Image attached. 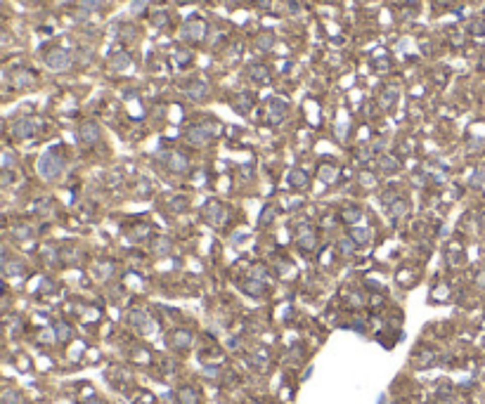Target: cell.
<instances>
[{
	"label": "cell",
	"instance_id": "14",
	"mask_svg": "<svg viewBox=\"0 0 485 404\" xmlns=\"http://www.w3.org/2000/svg\"><path fill=\"white\" fill-rule=\"evenodd\" d=\"M289 185L294 187V189H305V187L310 185V178H308V173H305V171L294 168V171L289 173Z\"/></svg>",
	"mask_w": 485,
	"mask_h": 404
},
{
	"label": "cell",
	"instance_id": "30",
	"mask_svg": "<svg viewBox=\"0 0 485 404\" xmlns=\"http://www.w3.org/2000/svg\"><path fill=\"white\" fill-rule=\"evenodd\" d=\"M358 182H360L362 187H367V189H374V187H376V175H374V173L362 171V173H358Z\"/></svg>",
	"mask_w": 485,
	"mask_h": 404
},
{
	"label": "cell",
	"instance_id": "15",
	"mask_svg": "<svg viewBox=\"0 0 485 404\" xmlns=\"http://www.w3.org/2000/svg\"><path fill=\"white\" fill-rule=\"evenodd\" d=\"M171 343H173V348L185 350V348H189V343H192V334L185 331V329H178V331L171 334Z\"/></svg>",
	"mask_w": 485,
	"mask_h": 404
},
{
	"label": "cell",
	"instance_id": "1",
	"mask_svg": "<svg viewBox=\"0 0 485 404\" xmlns=\"http://www.w3.org/2000/svg\"><path fill=\"white\" fill-rule=\"evenodd\" d=\"M64 166H66V161H64L57 151H45V154L38 158L36 168H38L40 178L47 180V182H52V180H57L64 173Z\"/></svg>",
	"mask_w": 485,
	"mask_h": 404
},
{
	"label": "cell",
	"instance_id": "18",
	"mask_svg": "<svg viewBox=\"0 0 485 404\" xmlns=\"http://www.w3.org/2000/svg\"><path fill=\"white\" fill-rule=\"evenodd\" d=\"M175 399H178V404H199V392H196L194 388L185 385V388L178 390Z\"/></svg>",
	"mask_w": 485,
	"mask_h": 404
},
{
	"label": "cell",
	"instance_id": "17",
	"mask_svg": "<svg viewBox=\"0 0 485 404\" xmlns=\"http://www.w3.org/2000/svg\"><path fill=\"white\" fill-rule=\"evenodd\" d=\"M185 93H187L192 100H203V97H206V93H209V86H206L203 80H192V83H187Z\"/></svg>",
	"mask_w": 485,
	"mask_h": 404
},
{
	"label": "cell",
	"instance_id": "44",
	"mask_svg": "<svg viewBox=\"0 0 485 404\" xmlns=\"http://www.w3.org/2000/svg\"><path fill=\"white\" fill-rule=\"evenodd\" d=\"M189 59H192V55H189V52H178V62H180V64L189 62Z\"/></svg>",
	"mask_w": 485,
	"mask_h": 404
},
{
	"label": "cell",
	"instance_id": "34",
	"mask_svg": "<svg viewBox=\"0 0 485 404\" xmlns=\"http://www.w3.org/2000/svg\"><path fill=\"white\" fill-rule=\"evenodd\" d=\"M137 229H133V232H128L130 234V239H135V241H140L142 236H149V232H152V227L149 225H135Z\"/></svg>",
	"mask_w": 485,
	"mask_h": 404
},
{
	"label": "cell",
	"instance_id": "25",
	"mask_svg": "<svg viewBox=\"0 0 485 404\" xmlns=\"http://www.w3.org/2000/svg\"><path fill=\"white\" fill-rule=\"evenodd\" d=\"M398 100V88L391 86V88H386L384 93H381V97H379V104H381V109H391V104Z\"/></svg>",
	"mask_w": 485,
	"mask_h": 404
},
{
	"label": "cell",
	"instance_id": "16",
	"mask_svg": "<svg viewBox=\"0 0 485 404\" xmlns=\"http://www.w3.org/2000/svg\"><path fill=\"white\" fill-rule=\"evenodd\" d=\"M351 239L358 244V246H362V244H369V239H372V229L365 225H355L351 227Z\"/></svg>",
	"mask_w": 485,
	"mask_h": 404
},
{
	"label": "cell",
	"instance_id": "40",
	"mask_svg": "<svg viewBox=\"0 0 485 404\" xmlns=\"http://www.w3.org/2000/svg\"><path fill=\"white\" fill-rule=\"evenodd\" d=\"M137 33H135V29L133 26H123V31H121V38H125V40H133Z\"/></svg>",
	"mask_w": 485,
	"mask_h": 404
},
{
	"label": "cell",
	"instance_id": "36",
	"mask_svg": "<svg viewBox=\"0 0 485 404\" xmlns=\"http://www.w3.org/2000/svg\"><path fill=\"white\" fill-rule=\"evenodd\" d=\"M249 73H251V78H256V80H267L265 66H249Z\"/></svg>",
	"mask_w": 485,
	"mask_h": 404
},
{
	"label": "cell",
	"instance_id": "41",
	"mask_svg": "<svg viewBox=\"0 0 485 404\" xmlns=\"http://www.w3.org/2000/svg\"><path fill=\"white\" fill-rule=\"evenodd\" d=\"M15 236H19V239H26V236H31V229L26 225H19V229H15Z\"/></svg>",
	"mask_w": 485,
	"mask_h": 404
},
{
	"label": "cell",
	"instance_id": "12",
	"mask_svg": "<svg viewBox=\"0 0 485 404\" xmlns=\"http://www.w3.org/2000/svg\"><path fill=\"white\" fill-rule=\"evenodd\" d=\"M242 291L244 293H249V295H253V298H260V295L265 293V284L260 279H246V281H242Z\"/></svg>",
	"mask_w": 485,
	"mask_h": 404
},
{
	"label": "cell",
	"instance_id": "39",
	"mask_svg": "<svg viewBox=\"0 0 485 404\" xmlns=\"http://www.w3.org/2000/svg\"><path fill=\"white\" fill-rule=\"evenodd\" d=\"M145 5H147V0H133L130 3V15H140L145 10Z\"/></svg>",
	"mask_w": 485,
	"mask_h": 404
},
{
	"label": "cell",
	"instance_id": "20",
	"mask_svg": "<svg viewBox=\"0 0 485 404\" xmlns=\"http://www.w3.org/2000/svg\"><path fill=\"white\" fill-rule=\"evenodd\" d=\"M149 251H152L154 256H166V253L171 251V239H168V236H157V239H152Z\"/></svg>",
	"mask_w": 485,
	"mask_h": 404
},
{
	"label": "cell",
	"instance_id": "22",
	"mask_svg": "<svg viewBox=\"0 0 485 404\" xmlns=\"http://www.w3.org/2000/svg\"><path fill=\"white\" fill-rule=\"evenodd\" d=\"M376 164H379L381 173H395L400 168L398 158H393V156H388V154H381L379 158H376Z\"/></svg>",
	"mask_w": 485,
	"mask_h": 404
},
{
	"label": "cell",
	"instance_id": "37",
	"mask_svg": "<svg viewBox=\"0 0 485 404\" xmlns=\"http://www.w3.org/2000/svg\"><path fill=\"white\" fill-rule=\"evenodd\" d=\"M485 182V168H478L476 173H473V178L469 180V185L471 187H480Z\"/></svg>",
	"mask_w": 485,
	"mask_h": 404
},
{
	"label": "cell",
	"instance_id": "33",
	"mask_svg": "<svg viewBox=\"0 0 485 404\" xmlns=\"http://www.w3.org/2000/svg\"><path fill=\"white\" fill-rule=\"evenodd\" d=\"M137 196H140V199H147V196H152V182H149V180L142 178L140 182H137Z\"/></svg>",
	"mask_w": 485,
	"mask_h": 404
},
{
	"label": "cell",
	"instance_id": "35",
	"mask_svg": "<svg viewBox=\"0 0 485 404\" xmlns=\"http://www.w3.org/2000/svg\"><path fill=\"white\" fill-rule=\"evenodd\" d=\"M55 334H57V341H66L71 336V329H69V324H64V321H59L55 327Z\"/></svg>",
	"mask_w": 485,
	"mask_h": 404
},
{
	"label": "cell",
	"instance_id": "21",
	"mask_svg": "<svg viewBox=\"0 0 485 404\" xmlns=\"http://www.w3.org/2000/svg\"><path fill=\"white\" fill-rule=\"evenodd\" d=\"M267 114H270V121H272V123H280L284 118V114H287V104H282V100H272Z\"/></svg>",
	"mask_w": 485,
	"mask_h": 404
},
{
	"label": "cell",
	"instance_id": "7",
	"mask_svg": "<svg viewBox=\"0 0 485 404\" xmlns=\"http://www.w3.org/2000/svg\"><path fill=\"white\" fill-rule=\"evenodd\" d=\"M166 168L171 173H175V175H182L189 168V158L185 154H180V151H171L168 158H166Z\"/></svg>",
	"mask_w": 485,
	"mask_h": 404
},
{
	"label": "cell",
	"instance_id": "38",
	"mask_svg": "<svg viewBox=\"0 0 485 404\" xmlns=\"http://www.w3.org/2000/svg\"><path fill=\"white\" fill-rule=\"evenodd\" d=\"M433 362H436V355H433L431 350H426V352H424L422 357H419V362H417V366H431V364H433Z\"/></svg>",
	"mask_w": 485,
	"mask_h": 404
},
{
	"label": "cell",
	"instance_id": "4",
	"mask_svg": "<svg viewBox=\"0 0 485 404\" xmlns=\"http://www.w3.org/2000/svg\"><path fill=\"white\" fill-rule=\"evenodd\" d=\"M211 137H213V132L206 123L192 125V128H187V132H185V140H187L192 147H206V144L211 142Z\"/></svg>",
	"mask_w": 485,
	"mask_h": 404
},
{
	"label": "cell",
	"instance_id": "2",
	"mask_svg": "<svg viewBox=\"0 0 485 404\" xmlns=\"http://www.w3.org/2000/svg\"><path fill=\"white\" fill-rule=\"evenodd\" d=\"M45 64L47 69L52 71H66L71 66V52L64 50V47H55V50H50L45 55Z\"/></svg>",
	"mask_w": 485,
	"mask_h": 404
},
{
	"label": "cell",
	"instance_id": "24",
	"mask_svg": "<svg viewBox=\"0 0 485 404\" xmlns=\"http://www.w3.org/2000/svg\"><path fill=\"white\" fill-rule=\"evenodd\" d=\"M355 241L351 239V236H343V239H338L336 244V251H338V256H343V258H351L353 253H355Z\"/></svg>",
	"mask_w": 485,
	"mask_h": 404
},
{
	"label": "cell",
	"instance_id": "10",
	"mask_svg": "<svg viewBox=\"0 0 485 404\" xmlns=\"http://www.w3.org/2000/svg\"><path fill=\"white\" fill-rule=\"evenodd\" d=\"M128 324H133L135 329H140V331H145V334H147V331H149V334L154 331V321H152V319H149L142 310H130V312H128Z\"/></svg>",
	"mask_w": 485,
	"mask_h": 404
},
{
	"label": "cell",
	"instance_id": "45",
	"mask_svg": "<svg viewBox=\"0 0 485 404\" xmlns=\"http://www.w3.org/2000/svg\"><path fill=\"white\" fill-rule=\"evenodd\" d=\"M478 220H480V227H485V210L480 213V218H478Z\"/></svg>",
	"mask_w": 485,
	"mask_h": 404
},
{
	"label": "cell",
	"instance_id": "9",
	"mask_svg": "<svg viewBox=\"0 0 485 404\" xmlns=\"http://www.w3.org/2000/svg\"><path fill=\"white\" fill-rule=\"evenodd\" d=\"M79 140L83 142V144H95V142L100 140V125L95 123V121H86V123H81L79 128Z\"/></svg>",
	"mask_w": 485,
	"mask_h": 404
},
{
	"label": "cell",
	"instance_id": "27",
	"mask_svg": "<svg viewBox=\"0 0 485 404\" xmlns=\"http://www.w3.org/2000/svg\"><path fill=\"white\" fill-rule=\"evenodd\" d=\"M189 206V199L185 194H180V196H173L171 201H168V208L173 210V213H182V210L187 208Z\"/></svg>",
	"mask_w": 485,
	"mask_h": 404
},
{
	"label": "cell",
	"instance_id": "43",
	"mask_svg": "<svg viewBox=\"0 0 485 404\" xmlns=\"http://www.w3.org/2000/svg\"><path fill=\"white\" fill-rule=\"evenodd\" d=\"M476 286H478V288H485V270L476 274Z\"/></svg>",
	"mask_w": 485,
	"mask_h": 404
},
{
	"label": "cell",
	"instance_id": "31",
	"mask_svg": "<svg viewBox=\"0 0 485 404\" xmlns=\"http://www.w3.org/2000/svg\"><path fill=\"white\" fill-rule=\"evenodd\" d=\"M31 83H33V76L29 73V71H19V73H15V86L26 88V86H31Z\"/></svg>",
	"mask_w": 485,
	"mask_h": 404
},
{
	"label": "cell",
	"instance_id": "42",
	"mask_svg": "<svg viewBox=\"0 0 485 404\" xmlns=\"http://www.w3.org/2000/svg\"><path fill=\"white\" fill-rule=\"evenodd\" d=\"M3 402H5V404H17V402H19V395H17V392H5V395H3Z\"/></svg>",
	"mask_w": 485,
	"mask_h": 404
},
{
	"label": "cell",
	"instance_id": "5",
	"mask_svg": "<svg viewBox=\"0 0 485 404\" xmlns=\"http://www.w3.org/2000/svg\"><path fill=\"white\" fill-rule=\"evenodd\" d=\"M296 244H298V249L313 251L315 246H317V232H315V227H310V225H298V229H296Z\"/></svg>",
	"mask_w": 485,
	"mask_h": 404
},
{
	"label": "cell",
	"instance_id": "23",
	"mask_svg": "<svg viewBox=\"0 0 485 404\" xmlns=\"http://www.w3.org/2000/svg\"><path fill=\"white\" fill-rule=\"evenodd\" d=\"M274 218H277V206H272V203H267L265 208L260 210V215H258V225L260 227H267V225H272Z\"/></svg>",
	"mask_w": 485,
	"mask_h": 404
},
{
	"label": "cell",
	"instance_id": "32",
	"mask_svg": "<svg viewBox=\"0 0 485 404\" xmlns=\"http://www.w3.org/2000/svg\"><path fill=\"white\" fill-rule=\"evenodd\" d=\"M22 272H24V267L19 260H5V274L15 277V274H22Z\"/></svg>",
	"mask_w": 485,
	"mask_h": 404
},
{
	"label": "cell",
	"instance_id": "26",
	"mask_svg": "<svg viewBox=\"0 0 485 404\" xmlns=\"http://www.w3.org/2000/svg\"><path fill=\"white\" fill-rule=\"evenodd\" d=\"M256 45H258V50H263V52L272 50V47H274V33H270V31L260 33L258 40H256Z\"/></svg>",
	"mask_w": 485,
	"mask_h": 404
},
{
	"label": "cell",
	"instance_id": "46",
	"mask_svg": "<svg viewBox=\"0 0 485 404\" xmlns=\"http://www.w3.org/2000/svg\"><path fill=\"white\" fill-rule=\"evenodd\" d=\"M232 3H235V0H232Z\"/></svg>",
	"mask_w": 485,
	"mask_h": 404
},
{
	"label": "cell",
	"instance_id": "19",
	"mask_svg": "<svg viewBox=\"0 0 485 404\" xmlns=\"http://www.w3.org/2000/svg\"><path fill=\"white\" fill-rule=\"evenodd\" d=\"M317 175H320L322 182L331 185V182H336V180H338V168L334 164H322L320 171H317Z\"/></svg>",
	"mask_w": 485,
	"mask_h": 404
},
{
	"label": "cell",
	"instance_id": "6",
	"mask_svg": "<svg viewBox=\"0 0 485 404\" xmlns=\"http://www.w3.org/2000/svg\"><path fill=\"white\" fill-rule=\"evenodd\" d=\"M36 130H38V121H36V118H19V121L12 125V135L19 137V140L31 137Z\"/></svg>",
	"mask_w": 485,
	"mask_h": 404
},
{
	"label": "cell",
	"instance_id": "29",
	"mask_svg": "<svg viewBox=\"0 0 485 404\" xmlns=\"http://www.w3.org/2000/svg\"><path fill=\"white\" fill-rule=\"evenodd\" d=\"M407 208H409V206H407L405 199H398V201L391 206V215H393L395 220H400L402 215H407Z\"/></svg>",
	"mask_w": 485,
	"mask_h": 404
},
{
	"label": "cell",
	"instance_id": "28",
	"mask_svg": "<svg viewBox=\"0 0 485 404\" xmlns=\"http://www.w3.org/2000/svg\"><path fill=\"white\" fill-rule=\"evenodd\" d=\"M79 8L83 12H97L104 8V0H79Z\"/></svg>",
	"mask_w": 485,
	"mask_h": 404
},
{
	"label": "cell",
	"instance_id": "3",
	"mask_svg": "<svg viewBox=\"0 0 485 404\" xmlns=\"http://www.w3.org/2000/svg\"><path fill=\"white\" fill-rule=\"evenodd\" d=\"M203 218H206V222H209L211 227L218 229V227L225 222V218H227L225 206H223L220 201H216V199H211V201L203 206Z\"/></svg>",
	"mask_w": 485,
	"mask_h": 404
},
{
	"label": "cell",
	"instance_id": "11",
	"mask_svg": "<svg viewBox=\"0 0 485 404\" xmlns=\"http://www.w3.org/2000/svg\"><path fill=\"white\" fill-rule=\"evenodd\" d=\"M130 64H133V59H130L128 52H116V55H111V59H109V69L125 71V69H130Z\"/></svg>",
	"mask_w": 485,
	"mask_h": 404
},
{
	"label": "cell",
	"instance_id": "8",
	"mask_svg": "<svg viewBox=\"0 0 485 404\" xmlns=\"http://www.w3.org/2000/svg\"><path fill=\"white\" fill-rule=\"evenodd\" d=\"M206 24L201 22V19H189L185 26H182V38H187V40H201L203 36H206Z\"/></svg>",
	"mask_w": 485,
	"mask_h": 404
},
{
	"label": "cell",
	"instance_id": "13",
	"mask_svg": "<svg viewBox=\"0 0 485 404\" xmlns=\"http://www.w3.org/2000/svg\"><path fill=\"white\" fill-rule=\"evenodd\" d=\"M360 218H362V208H360V206H345V208L341 210V220H343L345 225H351V227L358 225Z\"/></svg>",
	"mask_w": 485,
	"mask_h": 404
}]
</instances>
